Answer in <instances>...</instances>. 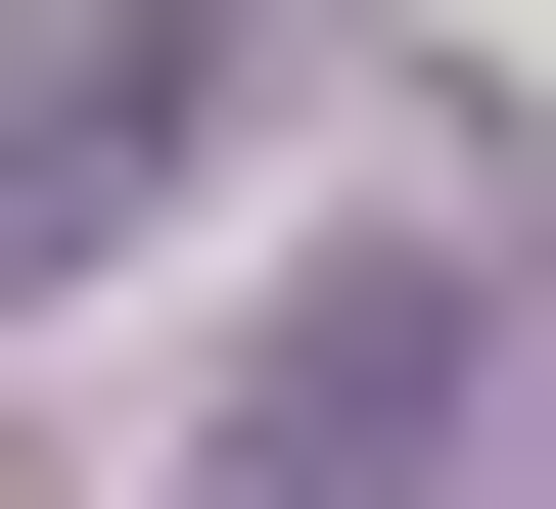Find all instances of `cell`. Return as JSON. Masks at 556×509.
I'll return each mask as SVG.
<instances>
[{
    "label": "cell",
    "instance_id": "6da1fadb",
    "mask_svg": "<svg viewBox=\"0 0 556 509\" xmlns=\"http://www.w3.org/2000/svg\"><path fill=\"white\" fill-rule=\"evenodd\" d=\"M232 139H278V47H232V0H0V325H47V278H139Z\"/></svg>",
    "mask_w": 556,
    "mask_h": 509
},
{
    "label": "cell",
    "instance_id": "7a4b0ae2",
    "mask_svg": "<svg viewBox=\"0 0 556 509\" xmlns=\"http://www.w3.org/2000/svg\"><path fill=\"white\" fill-rule=\"evenodd\" d=\"M464 371H510V232H371V278H278V371L186 417V509H417V463H464Z\"/></svg>",
    "mask_w": 556,
    "mask_h": 509
},
{
    "label": "cell",
    "instance_id": "3957f363",
    "mask_svg": "<svg viewBox=\"0 0 556 509\" xmlns=\"http://www.w3.org/2000/svg\"><path fill=\"white\" fill-rule=\"evenodd\" d=\"M464 417H510V509H556V278H510V371H464Z\"/></svg>",
    "mask_w": 556,
    "mask_h": 509
}]
</instances>
